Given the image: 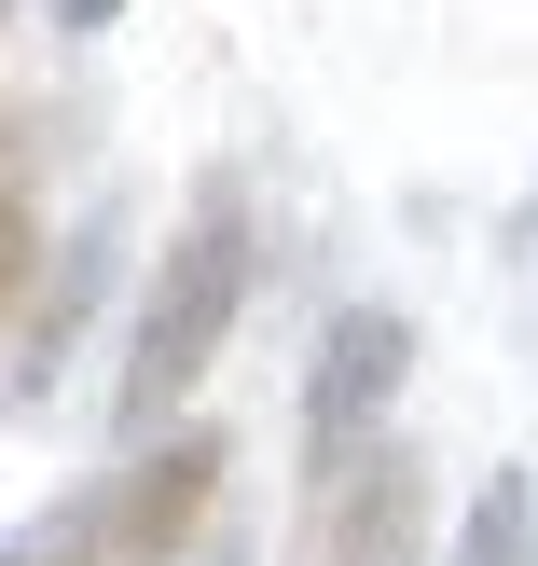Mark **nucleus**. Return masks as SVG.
I'll use <instances>...</instances> for the list:
<instances>
[{"mask_svg":"<svg viewBox=\"0 0 538 566\" xmlns=\"http://www.w3.org/2000/svg\"><path fill=\"white\" fill-rule=\"evenodd\" d=\"M0 566H28V553H14V539H0Z\"/></svg>","mask_w":538,"mask_h":566,"instance_id":"10","label":"nucleus"},{"mask_svg":"<svg viewBox=\"0 0 538 566\" xmlns=\"http://www.w3.org/2000/svg\"><path fill=\"white\" fill-rule=\"evenodd\" d=\"M442 566H538V484H525V470H497V484L470 497V525H456Z\"/></svg>","mask_w":538,"mask_h":566,"instance_id":"6","label":"nucleus"},{"mask_svg":"<svg viewBox=\"0 0 538 566\" xmlns=\"http://www.w3.org/2000/svg\"><path fill=\"white\" fill-rule=\"evenodd\" d=\"M125 291V193H110L97 221H70V235H42V276H28V304H14V332H0V387H14V415H42L55 387H70V359H83V332H97V304Z\"/></svg>","mask_w":538,"mask_h":566,"instance_id":"4","label":"nucleus"},{"mask_svg":"<svg viewBox=\"0 0 538 566\" xmlns=\"http://www.w3.org/2000/svg\"><path fill=\"white\" fill-rule=\"evenodd\" d=\"M304 566H442V484L414 429H359L304 470Z\"/></svg>","mask_w":538,"mask_h":566,"instance_id":"3","label":"nucleus"},{"mask_svg":"<svg viewBox=\"0 0 538 566\" xmlns=\"http://www.w3.org/2000/svg\"><path fill=\"white\" fill-rule=\"evenodd\" d=\"M55 28H110V14H138V0H42Z\"/></svg>","mask_w":538,"mask_h":566,"instance_id":"8","label":"nucleus"},{"mask_svg":"<svg viewBox=\"0 0 538 566\" xmlns=\"http://www.w3.org/2000/svg\"><path fill=\"white\" fill-rule=\"evenodd\" d=\"M414 387V318H387V304H346L331 318V346L304 359V470L346 457L359 429H387V401Z\"/></svg>","mask_w":538,"mask_h":566,"instance_id":"5","label":"nucleus"},{"mask_svg":"<svg viewBox=\"0 0 538 566\" xmlns=\"http://www.w3.org/2000/svg\"><path fill=\"white\" fill-rule=\"evenodd\" d=\"M28 276H42V180H28V153H0V332H14Z\"/></svg>","mask_w":538,"mask_h":566,"instance_id":"7","label":"nucleus"},{"mask_svg":"<svg viewBox=\"0 0 538 566\" xmlns=\"http://www.w3.org/2000/svg\"><path fill=\"white\" fill-rule=\"evenodd\" d=\"M221 484H235V442L208 429V415H166V429H138V457L110 470V484L70 497V525H55V566H180L193 539L221 525Z\"/></svg>","mask_w":538,"mask_h":566,"instance_id":"2","label":"nucleus"},{"mask_svg":"<svg viewBox=\"0 0 538 566\" xmlns=\"http://www.w3.org/2000/svg\"><path fill=\"white\" fill-rule=\"evenodd\" d=\"M249 276H263V208H249L235 166H208L193 180V221L166 235L152 291H138V332H125V374H110V415L138 429H166V415H193V387H208V359L235 346L249 318Z\"/></svg>","mask_w":538,"mask_h":566,"instance_id":"1","label":"nucleus"},{"mask_svg":"<svg viewBox=\"0 0 538 566\" xmlns=\"http://www.w3.org/2000/svg\"><path fill=\"white\" fill-rule=\"evenodd\" d=\"M180 566H235V539H193V553H180Z\"/></svg>","mask_w":538,"mask_h":566,"instance_id":"9","label":"nucleus"}]
</instances>
